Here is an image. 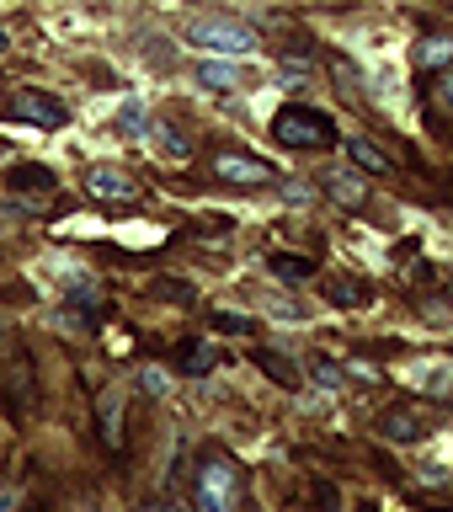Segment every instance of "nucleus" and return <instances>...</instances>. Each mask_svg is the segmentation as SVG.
Wrapping results in <instances>:
<instances>
[{"label":"nucleus","instance_id":"ddd939ff","mask_svg":"<svg viewBox=\"0 0 453 512\" xmlns=\"http://www.w3.org/2000/svg\"><path fill=\"white\" fill-rule=\"evenodd\" d=\"M272 272H283V278H304L310 262H283V256H272Z\"/></svg>","mask_w":453,"mask_h":512},{"label":"nucleus","instance_id":"39448f33","mask_svg":"<svg viewBox=\"0 0 453 512\" xmlns=\"http://www.w3.org/2000/svg\"><path fill=\"white\" fill-rule=\"evenodd\" d=\"M198 86H208V91H240V86H246V75H240L235 59H203L198 64Z\"/></svg>","mask_w":453,"mask_h":512},{"label":"nucleus","instance_id":"0eeeda50","mask_svg":"<svg viewBox=\"0 0 453 512\" xmlns=\"http://www.w3.org/2000/svg\"><path fill=\"white\" fill-rule=\"evenodd\" d=\"M219 176H224V182H272V166H267V160H251V155H224L219 160Z\"/></svg>","mask_w":453,"mask_h":512},{"label":"nucleus","instance_id":"9d476101","mask_svg":"<svg viewBox=\"0 0 453 512\" xmlns=\"http://www.w3.org/2000/svg\"><path fill=\"white\" fill-rule=\"evenodd\" d=\"M144 128H150V144H155L160 155H171V160H182V155H187V144L176 139V134H171L166 123H144Z\"/></svg>","mask_w":453,"mask_h":512},{"label":"nucleus","instance_id":"20e7f679","mask_svg":"<svg viewBox=\"0 0 453 512\" xmlns=\"http://www.w3.org/2000/svg\"><path fill=\"white\" fill-rule=\"evenodd\" d=\"M11 112H16V118H27V123H38V128H59L64 118H70V107H64L59 96H43V91H16Z\"/></svg>","mask_w":453,"mask_h":512},{"label":"nucleus","instance_id":"f03ea898","mask_svg":"<svg viewBox=\"0 0 453 512\" xmlns=\"http://www.w3.org/2000/svg\"><path fill=\"white\" fill-rule=\"evenodd\" d=\"M272 134L288 150H326L336 139V123H331V112H315V107H283L272 118Z\"/></svg>","mask_w":453,"mask_h":512},{"label":"nucleus","instance_id":"9b49d317","mask_svg":"<svg viewBox=\"0 0 453 512\" xmlns=\"http://www.w3.org/2000/svg\"><path fill=\"white\" fill-rule=\"evenodd\" d=\"M448 54H453L448 38H427L422 43V64H448Z\"/></svg>","mask_w":453,"mask_h":512},{"label":"nucleus","instance_id":"4468645a","mask_svg":"<svg viewBox=\"0 0 453 512\" xmlns=\"http://www.w3.org/2000/svg\"><path fill=\"white\" fill-rule=\"evenodd\" d=\"M16 502H22V491H16V486H0V512H16Z\"/></svg>","mask_w":453,"mask_h":512},{"label":"nucleus","instance_id":"f3484780","mask_svg":"<svg viewBox=\"0 0 453 512\" xmlns=\"http://www.w3.org/2000/svg\"><path fill=\"white\" fill-rule=\"evenodd\" d=\"M80 512H91V507H80Z\"/></svg>","mask_w":453,"mask_h":512},{"label":"nucleus","instance_id":"6e6552de","mask_svg":"<svg viewBox=\"0 0 453 512\" xmlns=\"http://www.w3.org/2000/svg\"><path fill=\"white\" fill-rule=\"evenodd\" d=\"M448 374H453V368H448L443 358H422V363H411L416 390H427V395H443V390H448Z\"/></svg>","mask_w":453,"mask_h":512},{"label":"nucleus","instance_id":"7ed1b4c3","mask_svg":"<svg viewBox=\"0 0 453 512\" xmlns=\"http://www.w3.org/2000/svg\"><path fill=\"white\" fill-rule=\"evenodd\" d=\"M198 512H240V475L224 459H208L198 470Z\"/></svg>","mask_w":453,"mask_h":512},{"label":"nucleus","instance_id":"dca6fc26","mask_svg":"<svg viewBox=\"0 0 453 512\" xmlns=\"http://www.w3.org/2000/svg\"><path fill=\"white\" fill-rule=\"evenodd\" d=\"M0 54H6V32H0Z\"/></svg>","mask_w":453,"mask_h":512},{"label":"nucleus","instance_id":"f257e3e1","mask_svg":"<svg viewBox=\"0 0 453 512\" xmlns=\"http://www.w3.org/2000/svg\"><path fill=\"white\" fill-rule=\"evenodd\" d=\"M187 38L208 48V54H224V59H246L256 54V32L240 27L235 16H192L187 22Z\"/></svg>","mask_w":453,"mask_h":512},{"label":"nucleus","instance_id":"423d86ee","mask_svg":"<svg viewBox=\"0 0 453 512\" xmlns=\"http://www.w3.org/2000/svg\"><path fill=\"white\" fill-rule=\"evenodd\" d=\"M86 187L96 192V198H118V203H128V198H139V187L128 182L123 171H107V166H96V171H86Z\"/></svg>","mask_w":453,"mask_h":512},{"label":"nucleus","instance_id":"1a4fd4ad","mask_svg":"<svg viewBox=\"0 0 453 512\" xmlns=\"http://www.w3.org/2000/svg\"><path fill=\"white\" fill-rule=\"evenodd\" d=\"M347 155L358 160L368 176H384V171H390V155H384L379 144H368V139H347Z\"/></svg>","mask_w":453,"mask_h":512},{"label":"nucleus","instance_id":"2eb2a0df","mask_svg":"<svg viewBox=\"0 0 453 512\" xmlns=\"http://www.w3.org/2000/svg\"><path fill=\"white\" fill-rule=\"evenodd\" d=\"M139 512H171V507H166V502H160V507H155V502H150V507H139Z\"/></svg>","mask_w":453,"mask_h":512},{"label":"nucleus","instance_id":"f8f14e48","mask_svg":"<svg viewBox=\"0 0 453 512\" xmlns=\"http://www.w3.org/2000/svg\"><path fill=\"white\" fill-rule=\"evenodd\" d=\"M139 384H144V395H166V390H171L166 368H144V374H139Z\"/></svg>","mask_w":453,"mask_h":512}]
</instances>
